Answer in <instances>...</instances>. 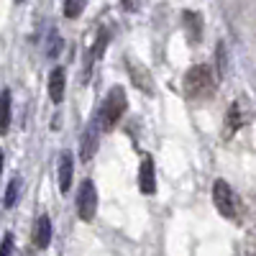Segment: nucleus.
I'll list each match as a JSON object with an SVG mask.
<instances>
[{"label":"nucleus","mask_w":256,"mask_h":256,"mask_svg":"<svg viewBox=\"0 0 256 256\" xmlns=\"http://www.w3.org/2000/svg\"><path fill=\"white\" fill-rule=\"evenodd\" d=\"M216 92V74L208 64H195L184 74V95L190 100H202Z\"/></svg>","instance_id":"1"},{"label":"nucleus","mask_w":256,"mask_h":256,"mask_svg":"<svg viewBox=\"0 0 256 256\" xmlns=\"http://www.w3.org/2000/svg\"><path fill=\"white\" fill-rule=\"evenodd\" d=\"M126 108H128L126 90H123V88H113V90L108 92V98H105V102H102L100 116H98L100 126L105 128V131H110V128L120 120V116L126 113Z\"/></svg>","instance_id":"2"},{"label":"nucleus","mask_w":256,"mask_h":256,"mask_svg":"<svg viewBox=\"0 0 256 256\" xmlns=\"http://www.w3.org/2000/svg\"><path fill=\"white\" fill-rule=\"evenodd\" d=\"M212 202H216V208L223 218H236L238 200H236V192L230 190V184L226 180H216V184H212Z\"/></svg>","instance_id":"3"},{"label":"nucleus","mask_w":256,"mask_h":256,"mask_svg":"<svg viewBox=\"0 0 256 256\" xmlns=\"http://www.w3.org/2000/svg\"><path fill=\"white\" fill-rule=\"evenodd\" d=\"M95 212H98V190H95L92 180H84L77 192V216H80V220L90 223L95 218Z\"/></svg>","instance_id":"4"},{"label":"nucleus","mask_w":256,"mask_h":256,"mask_svg":"<svg viewBox=\"0 0 256 256\" xmlns=\"http://www.w3.org/2000/svg\"><path fill=\"white\" fill-rule=\"evenodd\" d=\"M138 190L144 195H154L156 192V172H154V159L152 156H144L141 166H138Z\"/></svg>","instance_id":"5"},{"label":"nucleus","mask_w":256,"mask_h":256,"mask_svg":"<svg viewBox=\"0 0 256 256\" xmlns=\"http://www.w3.org/2000/svg\"><path fill=\"white\" fill-rule=\"evenodd\" d=\"M126 70H128V74H131V80H134V84L138 90L154 92V82H152V74H148L146 67H141L136 59H126Z\"/></svg>","instance_id":"6"},{"label":"nucleus","mask_w":256,"mask_h":256,"mask_svg":"<svg viewBox=\"0 0 256 256\" xmlns=\"http://www.w3.org/2000/svg\"><path fill=\"white\" fill-rule=\"evenodd\" d=\"M72 174H74V162H72V154L64 152L59 156V192L67 195L70 187H72Z\"/></svg>","instance_id":"7"},{"label":"nucleus","mask_w":256,"mask_h":256,"mask_svg":"<svg viewBox=\"0 0 256 256\" xmlns=\"http://www.w3.org/2000/svg\"><path fill=\"white\" fill-rule=\"evenodd\" d=\"M95 148H98V123H90L88 131L82 134V146H80L82 162H90L95 156Z\"/></svg>","instance_id":"8"},{"label":"nucleus","mask_w":256,"mask_h":256,"mask_svg":"<svg viewBox=\"0 0 256 256\" xmlns=\"http://www.w3.org/2000/svg\"><path fill=\"white\" fill-rule=\"evenodd\" d=\"M34 244H36V248H46V246L52 244V218H49V216H41V218L36 220Z\"/></svg>","instance_id":"9"},{"label":"nucleus","mask_w":256,"mask_h":256,"mask_svg":"<svg viewBox=\"0 0 256 256\" xmlns=\"http://www.w3.org/2000/svg\"><path fill=\"white\" fill-rule=\"evenodd\" d=\"M244 126V116H241V105L233 102L228 113H226V128H223V138H230L233 134L238 131V128Z\"/></svg>","instance_id":"10"},{"label":"nucleus","mask_w":256,"mask_h":256,"mask_svg":"<svg viewBox=\"0 0 256 256\" xmlns=\"http://www.w3.org/2000/svg\"><path fill=\"white\" fill-rule=\"evenodd\" d=\"M64 84H67V80H64V70L62 67H54L52 70V77H49V98H52V102H62Z\"/></svg>","instance_id":"11"},{"label":"nucleus","mask_w":256,"mask_h":256,"mask_svg":"<svg viewBox=\"0 0 256 256\" xmlns=\"http://www.w3.org/2000/svg\"><path fill=\"white\" fill-rule=\"evenodd\" d=\"M184 26H187V34H190V41L198 44L200 36H202V20H200V13H184Z\"/></svg>","instance_id":"12"},{"label":"nucleus","mask_w":256,"mask_h":256,"mask_svg":"<svg viewBox=\"0 0 256 256\" xmlns=\"http://www.w3.org/2000/svg\"><path fill=\"white\" fill-rule=\"evenodd\" d=\"M10 128V90L0 92V134H8Z\"/></svg>","instance_id":"13"},{"label":"nucleus","mask_w":256,"mask_h":256,"mask_svg":"<svg viewBox=\"0 0 256 256\" xmlns=\"http://www.w3.org/2000/svg\"><path fill=\"white\" fill-rule=\"evenodd\" d=\"M18 190H20V180H18V177H13V180L8 182V190H6V195H3V205H6V208H13V205H16Z\"/></svg>","instance_id":"14"},{"label":"nucleus","mask_w":256,"mask_h":256,"mask_svg":"<svg viewBox=\"0 0 256 256\" xmlns=\"http://www.w3.org/2000/svg\"><path fill=\"white\" fill-rule=\"evenodd\" d=\"M82 10H84L82 0H70V3H64V16H67V18H77Z\"/></svg>","instance_id":"15"},{"label":"nucleus","mask_w":256,"mask_h":256,"mask_svg":"<svg viewBox=\"0 0 256 256\" xmlns=\"http://www.w3.org/2000/svg\"><path fill=\"white\" fill-rule=\"evenodd\" d=\"M13 254V233H6L0 241V256H10Z\"/></svg>","instance_id":"16"},{"label":"nucleus","mask_w":256,"mask_h":256,"mask_svg":"<svg viewBox=\"0 0 256 256\" xmlns=\"http://www.w3.org/2000/svg\"><path fill=\"white\" fill-rule=\"evenodd\" d=\"M216 56H218V67H220V74H226V46H223V44H218V49H216Z\"/></svg>","instance_id":"17"},{"label":"nucleus","mask_w":256,"mask_h":256,"mask_svg":"<svg viewBox=\"0 0 256 256\" xmlns=\"http://www.w3.org/2000/svg\"><path fill=\"white\" fill-rule=\"evenodd\" d=\"M59 46H62V38H59V36L54 34V36H52V46H49V56H56Z\"/></svg>","instance_id":"18"},{"label":"nucleus","mask_w":256,"mask_h":256,"mask_svg":"<svg viewBox=\"0 0 256 256\" xmlns=\"http://www.w3.org/2000/svg\"><path fill=\"white\" fill-rule=\"evenodd\" d=\"M0 172H3V152H0Z\"/></svg>","instance_id":"19"}]
</instances>
